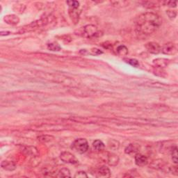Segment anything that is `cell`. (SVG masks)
Masks as SVG:
<instances>
[{"label":"cell","mask_w":178,"mask_h":178,"mask_svg":"<svg viewBox=\"0 0 178 178\" xmlns=\"http://www.w3.org/2000/svg\"><path fill=\"white\" fill-rule=\"evenodd\" d=\"M74 177H77V178H84V177H88V175H86V173L84 171H79V172H77L75 175H74Z\"/></svg>","instance_id":"23"},{"label":"cell","mask_w":178,"mask_h":178,"mask_svg":"<svg viewBox=\"0 0 178 178\" xmlns=\"http://www.w3.org/2000/svg\"><path fill=\"white\" fill-rule=\"evenodd\" d=\"M162 20L157 14L146 12L137 17L135 25L137 34L140 35L152 34L162 25Z\"/></svg>","instance_id":"1"},{"label":"cell","mask_w":178,"mask_h":178,"mask_svg":"<svg viewBox=\"0 0 178 178\" xmlns=\"http://www.w3.org/2000/svg\"><path fill=\"white\" fill-rule=\"evenodd\" d=\"M14 6H16V7H17L16 9H15L14 10L16 12H18V13H22V12L24 11L25 8H22V7L25 8V6L24 5H22V4H19V5Z\"/></svg>","instance_id":"26"},{"label":"cell","mask_w":178,"mask_h":178,"mask_svg":"<svg viewBox=\"0 0 178 178\" xmlns=\"http://www.w3.org/2000/svg\"><path fill=\"white\" fill-rule=\"evenodd\" d=\"M66 3L68 4L70 8L72 9H77L79 7V3L77 1H67Z\"/></svg>","instance_id":"20"},{"label":"cell","mask_w":178,"mask_h":178,"mask_svg":"<svg viewBox=\"0 0 178 178\" xmlns=\"http://www.w3.org/2000/svg\"><path fill=\"white\" fill-rule=\"evenodd\" d=\"M38 139V140L40 141H42V142H48V141H50L51 140V139H54V137L51 136H48V135H43V136H39Z\"/></svg>","instance_id":"22"},{"label":"cell","mask_w":178,"mask_h":178,"mask_svg":"<svg viewBox=\"0 0 178 178\" xmlns=\"http://www.w3.org/2000/svg\"><path fill=\"white\" fill-rule=\"evenodd\" d=\"M140 150V145L136 144V143H131L128 145L125 149V153L127 154L132 155V154H136L139 153Z\"/></svg>","instance_id":"9"},{"label":"cell","mask_w":178,"mask_h":178,"mask_svg":"<svg viewBox=\"0 0 178 178\" xmlns=\"http://www.w3.org/2000/svg\"><path fill=\"white\" fill-rule=\"evenodd\" d=\"M108 145H109V148L111 150H118L120 147V143L118 141L116 140L109 141Z\"/></svg>","instance_id":"18"},{"label":"cell","mask_w":178,"mask_h":178,"mask_svg":"<svg viewBox=\"0 0 178 178\" xmlns=\"http://www.w3.org/2000/svg\"><path fill=\"white\" fill-rule=\"evenodd\" d=\"M99 34L100 31H98L97 27L95 26L89 25L83 27V34L86 37L89 38H95L100 36Z\"/></svg>","instance_id":"3"},{"label":"cell","mask_w":178,"mask_h":178,"mask_svg":"<svg viewBox=\"0 0 178 178\" xmlns=\"http://www.w3.org/2000/svg\"><path fill=\"white\" fill-rule=\"evenodd\" d=\"M116 53L121 57H124V56H127L128 54V49L126 46L123 45H119L116 49Z\"/></svg>","instance_id":"15"},{"label":"cell","mask_w":178,"mask_h":178,"mask_svg":"<svg viewBox=\"0 0 178 178\" xmlns=\"http://www.w3.org/2000/svg\"><path fill=\"white\" fill-rule=\"evenodd\" d=\"M107 162L110 166H115L118 164L119 157L115 154L107 153Z\"/></svg>","instance_id":"10"},{"label":"cell","mask_w":178,"mask_h":178,"mask_svg":"<svg viewBox=\"0 0 178 178\" xmlns=\"http://www.w3.org/2000/svg\"><path fill=\"white\" fill-rule=\"evenodd\" d=\"M72 147L77 153L83 154L85 153L89 149V143L86 139H78L74 141Z\"/></svg>","instance_id":"2"},{"label":"cell","mask_w":178,"mask_h":178,"mask_svg":"<svg viewBox=\"0 0 178 178\" xmlns=\"http://www.w3.org/2000/svg\"><path fill=\"white\" fill-rule=\"evenodd\" d=\"M60 159H61L62 162L67 163V164H77L79 163V160L77 159L76 156L74 154L70 153V152H62L61 154H60Z\"/></svg>","instance_id":"4"},{"label":"cell","mask_w":178,"mask_h":178,"mask_svg":"<svg viewBox=\"0 0 178 178\" xmlns=\"http://www.w3.org/2000/svg\"><path fill=\"white\" fill-rule=\"evenodd\" d=\"M171 156H172L173 162L175 164H177V147L175 146L171 149Z\"/></svg>","instance_id":"19"},{"label":"cell","mask_w":178,"mask_h":178,"mask_svg":"<svg viewBox=\"0 0 178 178\" xmlns=\"http://www.w3.org/2000/svg\"><path fill=\"white\" fill-rule=\"evenodd\" d=\"M48 48L49 50L53 51H58L61 50V46L59 45L57 42H50V43L48 44Z\"/></svg>","instance_id":"17"},{"label":"cell","mask_w":178,"mask_h":178,"mask_svg":"<svg viewBox=\"0 0 178 178\" xmlns=\"http://www.w3.org/2000/svg\"><path fill=\"white\" fill-rule=\"evenodd\" d=\"M91 54L92 55H100V54H102V51L99 50V49H97V48H93L91 50Z\"/></svg>","instance_id":"25"},{"label":"cell","mask_w":178,"mask_h":178,"mask_svg":"<svg viewBox=\"0 0 178 178\" xmlns=\"http://www.w3.org/2000/svg\"><path fill=\"white\" fill-rule=\"evenodd\" d=\"M57 177H70V171L69 169L66 168H63L59 171Z\"/></svg>","instance_id":"16"},{"label":"cell","mask_w":178,"mask_h":178,"mask_svg":"<svg viewBox=\"0 0 178 178\" xmlns=\"http://www.w3.org/2000/svg\"><path fill=\"white\" fill-rule=\"evenodd\" d=\"M1 168L6 171H13L16 168V164L11 161L4 160L1 164Z\"/></svg>","instance_id":"12"},{"label":"cell","mask_w":178,"mask_h":178,"mask_svg":"<svg viewBox=\"0 0 178 178\" xmlns=\"http://www.w3.org/2000/svg\"><path fill=\"white\" fill-rule=\"evenodd\" d=\"M4 20L5 21L6 23L10 25H18L19 22H20V19H19L18 17L16 15L13 14L5 16L4 18Z\"/></svg>","instance_id":"11"},{"label":"cell","mask_w":178,"mask_h":178,"mask_svg":"<svg viewBox=\"0 0 178 178\" xmlns=\"http://www.w3.org/2000/svg\"><path fill=\"white\" fill-rule=\"evenodd\" d=\"M145 48L148 52L153 54H158L161 52L162 48L157 42H149L145 44Z\"/></svg>","instance_id":"6"},{"label":"cell","mask_w":178,"mask_h":178,"mask_svg":"<svg viewBox=\"0 0 178 178\" xmlns=\"http://www.w3.org/2000/svg\"><path fill=\"white\" fill-rule=\"evenodd\" d=\"M161 51H162L164 54L172 55L176 53L177 48L173 42H167L163 45Z\"/></svg>","instance_id":"5"},{"label":"cell","mask_w":178,"mask_h":178,"mask_svg":"<svg viewBox=\"0 0 178 178\" xmlns=\"http://www.w3.org/2000/svg\"><path fill=\"white\" fill-rule=\"evenodd\" d=\"M125 61L129 64H130L131 66H134V67H138L139 66V61L135 59H125Z\"/></svg>","instance_id":"21"},{"label":"cell","mask_w":178,"mask_h":178,"mask_svg":"<svg viewBox=\"0 0 178 178\" xmlns=\"http://www.w3.org/2000/svg\"><path fill=\"white\" fill-rule=\"evenodd\" d=\"M134 159L135 164L138 166H145L148 163V159H147V156L140 153H137L135 154Z\"/></svg>","instance_id":"8"},{"label":"cell","mask_w":178,"mask_h":178,"mask_svg":"<svg viewBox=\"0 0 178 178\" xmlns=\"http://www.w3.org/2000/svg\"><path fill=\"white\" fill-rule=\"evenodd\" d=\"M93 147L94 150L97 152H102L104 150L105 145L102 141L100 140H96L93 143Z\"/></svg>","instance_id":"14"},{"label":"cell","mask_w":178,"mask_h":178,"mask_svg":"<svg viewBox=\"0 0 178 178\" xmlns=\"http://www.w3.org/2000/svg\"><path fill=\"white\" fill-rule=\"evenodd\" d=\"M95 175L97 177H109L111 176V171L108 167L102 166L96 169Z\"/></svg>","instance_id":"7"},{"label":"cell","mask_w":178,"mask_h":178,"mask_svg":"<svg viewBox=\"0 0 178 178\" xmlns=\"http://www.w3.org/2000/svg\"><path fill=\"white\" fill-rule=\"evenodd\" d=\"M164 4H166V6H170V7H176V6H177L176 1H164Z\"/></svg>","instance_id":"27"},{"label":"cell","mask_w":178,"mask_h":178,"mask_svg":"<svg viewBox=\"0 0 178 178\" xmlns=\"http://www.w3.org/2000/svg\"><path fill=\"white\" fill-rule=\"evenodd\" d=\"M166 13L168 14L169 18H171V20L175 18V17H176V16H177V13H176V11H175V10H167Z\"/></svg>","instance_id":"24"},{"label":"cell","mask_w":178,"mask_h":178,"mask_svg":"<svg viewBox=\"0 0 178 178\" xmlns=\"http://www.w3.org/2000/svg\"><path fill=\"white\" fill-rule=\"evenodd\" d=\"M169 60L166 59H156L154 60V63L159 68H165L168 66Z\"/></svg>","instance_id":"13"}]
</instances>
